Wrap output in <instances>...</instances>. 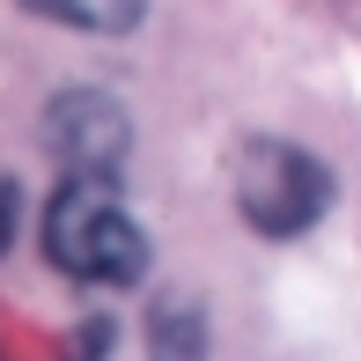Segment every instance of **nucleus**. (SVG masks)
<instances>
[{
    "instance_id": "obj_3",
    "label": "nucleus",
    "mask_w": 361,
    "mask_h": 361,
    "mask_svg": "<svg viewBox=\"0 0 361 361\" xmlns=\"http://www.w3.org/2000/svg\"><path fill=\"white\" fill-rule=\"evenodd\" d=\"M44 147L59 155L67 177H118L126 147H133V118H126L104 89H67L44 111Z\"/></svg>"
},
{
    "instance_id": "obj_1",
    "label": "nucleus",
    "mask_w": 361,
    "mask_h": 361,
    "mask_svg": "<svg viewBox=\"0 0 361 361\" xmlns=\"http://www.w3.org/2000/svg\"><path fill=\"white\" fill-rule=\"evenodd\" d=\"M44 258L81 288H133L147 273V236L126 214L118 177H67L44 207Z\"/></svg>"
},
{
    "instance_id": "obj_5",
    "label": "nucleus",
    "mask_w": 361,
    "mask_h": 361,
    "mask_svg": "<svg viewBox=\"0 0 361 361\" xmlns=\"http://www.w3.org/2000/svg\"><path fill=\"white\" fill-rule=\"evenodd\" d=\"M23 8L52 15V23H67V30H89V37H126L147 0H23Z\"/></svg>"
},
{
    "instance_id": "obj_2",
    "label": "nucleus",
    "mask_w": 361,
    "mask_h": 361,
    "mask_svg": "<svg viewBox=\"0 0 361 361\" xmlns=\"http://www.w3.org/2000/svg\"><path fill=\"white\" fill-rule=\"evenodd\" d=\"M332 207V170L295 140H251L236 162V214L258 236H310Z\"/></svg>"
},
{
    "instance_id": "obj_6",
    "label": "nucleus",
    "mask_w": 361,
    "mask_h": 361,
    "mask_svg": "<svg viewBox=\"0 0 361 361\" xmlns=\"http://www.w3.org/2000/svg\"><path fill=\"white\" fill-rule=\"evenodd\" d=\"M15 228H23V192H15V177H0V258H8Z\"/></svg>"
},
{
    "instance_id": "obj_4",
    "label": "nucleus",
    "mask_w": 361,
    "mask_h": 361,
    "mask_svg": "<svg viewBox=\"0 0 361 361\" xmlns=\"http://www.w3.org/2000/svg\"><path fill=\"white\" fill-rule=\"evenodd\" d=\"M147 361H207V310L170 295L147 310Z\"/></svg>"
}]
</instances>
